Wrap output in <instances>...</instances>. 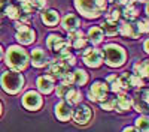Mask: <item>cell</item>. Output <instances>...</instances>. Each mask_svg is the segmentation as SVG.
Wrapping results in <instances>:
<instances>
[{
	"mask_svg": "<svg viewBox=\"0 0 149 132\" xmlns=\"http://www.w3.org/2000/svg\"><path fill=\"white\" fill-rule=\"evenodd\" d=\"M60 17H58V12L54 11V9H48V11H43L42 12V21L49 27H54L55 24L58 23Z\"/></svg>",
	"mask_w": 149,
	"mask_h": 132,
	"instance_id": "2e32d148",
	"label": "cell"
},
{
	"mask_svg": "<svg viewBox=\"0 0 149 132\" xmlns=\"http://www.w3.org/2000/svg\"><path fill=\"white\" fill-rule=\"evenodd\" d=\"M55 116L63 120V122H66V120H69L72 117V108H70V104L69 102H60L57 104L55 107Z\"/></svg>",
	"mask_w": 149,
	"mask_h": 132,
	"instance_id": "4fadbf2b",
	"label": "cell"
},
{
	"mask_svg": "<svg viewBox=\"0 0 149 132\" xmlns=\"http://www.w3.org/2000/svg\"><path fill=\"white\" fill-rule=\"evenodd\" d=\"M15 29H17L18 32H21V30L29 29V26H26V23H22V21H17V23H15Z\"/></svg>",
	"mask_w": 149,
	"mask_h": 132,
	"instance_id": "60d3db41",
	"label": "cell"
},
{
	"mask_svg": "<svg viewBox=\"0 0 149 132\" xmlns=\"http://www.w3.org/2000/svg\"><path fill=\"white\" fill-rule=\"evenodd\" d=\"M72 86H69V84H64V83H61L60 86H57V95L60 96V98H64L66 96V93L69 92V89H70Z\"/></svg>",
	"mask_w": 149,
	"mask_h": 132,
	"instance_id": "4dcf8cb0",
	"label": "cell"
},
{
	"mask_svg": "<svg viewBox=\"0 0 149 132\" xmlns=\"http://www.w3.org/2000/svg\"><path fill=\"white\" fill-rule=\"evenodd\" d=\"M70 42H72V45H73L74 48H78V50H81V48H84V47H85L86 39L84 38V36H79V38L73 39V41H70Z\"/></svg>",
	"mask_w": 149,
	"mask_h": 132,
	"instance_id": "d6a6232c",
	"label": "cell"
},
{
	"mask_svg": "<svg viewBox=\"0 0 149 132\" xmlns=\"http://www.w3.org/2000/svg\"><path fill=\"white\" fill-rule=\"evenodd\" d=\"M61 62H64L67 66H73L74 65V56L73 54H70L69 51H66V53H63V54H60V56H57Z\"/></svg>",
	"mask_w": 149,
	"mask_h": 132,
	"instance_id": "f546056e",
	"label": "cell"
},
{
	"mask_svg": "<svg viewBox=\"0 0 149 132\" xmlns=\"http://www.w3.org/2000/svg\"><path fill=\"white\" fill-rule=\"evenodd\" d=\"M21 9L24 11V14H30L33 11V5H31V0H26V2H21Z\"/></svg>",
	"mask_w": 149,
	"mask_h": 132,
	"instance_id": "d590c367",
	"label": "cell"
},
{
	"mask_svg": "<svg viewBox=\"0 0 149 132\" xmlns=\"http://www.w3.org/2000/svg\"><path fill=\"white\" fill-rule=\"evenodd\" d=\"M102 108L103 110H107V111H110V110H115V99H104L103 102H102Z\"/></svg>",
	"mask_w": 149,
	"mask_h": 132,
	"instance_id": "836d02e7",
	"label": "cell"
},
{
	"mask_svg": "<svg viewBox=\"0 0 149 132\" xmlns=\"http://www.w3.org/2000/svg\"><path fill=\"white\" fill-rule=\"evenodd\" d=\"M118 80H119V83H121L122 90L131 87V74H128V72H124V74H122Z\"/></svg>",
	"mask_w": 149,
	"mask_h": 132,
	"instance_id": "f1b7e54d",
	"label": "cell"
},
{
	"mask_svg": "<svg viewBox=\"0 0 149 132\" xmlns=\"http://www.w3.org/2000/svg\"><path fill=\"white\" fill-rule=\"evenodd\" d=\"M82 59H84V62H85L86 66L97 68V66H100L102 62H103V53L100 50H97V48H88V50H85Z\"/></svg>",
	"mask_w": 149,
	"mask_h": 132,
	"instance_id": "8992f818",
	"label": "cell"
},
{
	"mask_svg": "<svg viewBox=\"0 0 149 132\" xmlns=\"http://www.w3.org/2000/svg\"><path fill=\"white\" fill-rule=\"evenodd\" d=\"M61 38L60 35H49V38H48V41H46V45H48V48H52V45L58 41Z\"/></svg>",
	"mask_w": 149,
	"mask_h": 132,
	"instance_id": "8d00e7d4",
	"label": "cell"
},
{
	"mask_svg": "<svg viewBox=\"0 0 149 132\" xmlns=\"http://www.w3.org/2000/svg\"><path fill=\"white\" fill-rule=\"evenodd\" d=\"M31 5L33 8H37V9H40L46 5V0H31Z\"/></svg>",
	"mask_w": 149,
	"mask_h": 132,
	"instance_id": "ab89813d",
	"label": "cell"
},
{
	"mask_svg": "<svg viewBox=\"0 0 149 132\" xmlns=\"http://www.w3.org/2000/svg\"><path fill=\"white\" fill-rule=\"evenodd\" d=\"M88 39L93 45H97L103 41V30L100 27H91L88 30Z\"/></svg>",
	"mask_w": 149,
	"mask_h": 132,
	"instance_id": "d6986e66",
	"label": "cell"
},
{
	"mask_svg": "<svg viewBox=\"0 0 149 132\" xmlns=\"http://www.w3.org/2000/svg\"><path fill=\"white\" fill-rule=\"evenodd\" d=\"M119 15H121V12H119L118 9H113V11H110L109 14H107V18H106V20H110V21H116V20L119 18Z\"/></svg>",
	"mask_w": 149,
	"mask_h": 132,
	"instance_id": "74e56055",
	"label": "cell"
},
{
	"mask_svg": "<svg viewBox=\"0 0 149 132\" xmlns=\"http://www.w3.org/2000/svg\"><path fill=\"white\" fill-rule=\"evenodd\" d=\"M131 108V99L125 93H119L118 98L115 99V110L118 111H128Z\"/></svg>",
	"mask_w": 149,
	"mask_h": 132,
	"instance_id": "9a60e30c",
	"label": "cell"
},
{
	"mask_svg": "<svg viewBox=\"0 0 149 132\" xmlns=\"http://www.w3.org/2000/svg\"><path fill=\"white\" fill-rule=\"evenodd\" d=\"M61 81H63L64 84H69V86H72L73 84V72H70L69 69L64 72L63 75H61V78H60Z\"/></svg>",
	"mask_w": 149,
	"mask_h": 132,
	"instance_id": "1f68e13d",
	"label": "cell"
},
{
	"mask_svg": "<svg viewBox=\"0 0 149 132\" xmlns=\"http://www.w3.org/2000/svg\"><path fill=\"white\" fill-rule=\"evenodd\" d=\"M109 2L110 3H115V5H124V6H125L130 0H109Z\"/></svg>",
	"mask_w": 149,
	"mask_h": 132,
	"instance_id": "b9f144b4",
	"label": "cell"
},
{
	"mask_svg": "<svg viewBox=\"0 0 149 132\" xmlns=\"http://www.w3.org/2000/svg\"><path fill=\"white\" fill-rule=\"evenodd\" d=\"M3 57V50H2V47H0V59Z\"/></svg>",
	"mask_w": 149,
	"mask_h": 132,
	"instance_id": "f6af8a7d",
	"label": "cell"
},
{
	"mask_svg": "<svg viewBox=\"0 0 149 132\" xmlns=\"http://www.w3.org/2000/svg\"><path fill=\"white\" fill-rule=\"evenodd\" d=\"M102 30H103L107 36H115V35L118 33V26H116V21H110V20L103 21V24H102Z\"/></svg>",
	"mask_w": 149,
	"mask_h": 132,
	"instance_id": "7402d4cb",
	"label": "cell"
},
{
	"mask_svg": "<svg viewBox=\"0 0 149 132\" xmlns=\"http://www.w3.org/2000/svg\"><path fill=\"white\" fill-rule=\"evenodd\" d=\"M88 98L95 102H103L107 98V84L102 81H95L88 90Z\"/></svg>",
	"mask_w": 149,
	"mask_h": 132,
	"instance_id": "5b68a950",
	"label": "cell"
},
{
	"mask_svg": "<svg viewBox=\"0 0 149 132\" xmlns=\"http://www.w3.org/2000/svg\"><path fill=\"white\" fill-rule=\"evenodd\" d=\"M17 39H18L19 44L29 45V44H31V42L34 41V32H33L30 27L26 29V30H21V32L17 33Z\"/></svg>",
	"mask_w": 149,
	"mask_h": 132,
	"instance_id": "ac0fdd59",
	"label": "cell"
},
{
	"mask_svg": "<svg viewBox=\"0 0 149 132\" xmlns=\"http://www.w3.org/2000/svg\"><path fill=\"white\" fill-rule=\"evenodd\" d=\"M18 2H26V0H18Z\"/></svg>",
	"mask_w": 149,
	"mask_h": 132,
	"instance_id": "7dc6e473",
	"label": "cell"
},
{
	"mask_svg": "<svg viewBox=\"0 0 149 132\" xmlns=\"http://www.w3.org/2000/svg\"><path fill=\"white\" fill-rule=\"evenodd\" d=\"M61 26H63L64 30H73V29H79V18L73 14H67L63 21H61Z\"/></svg>",
	"mask_w": 149,
	"mask_h": 132,
	"instance_id": "e0dca14e",
	"label": "cell"
},
{
	"mask_svg": "<svg viewBox=\"0 0 149 132\" xmlns=\"http://www.w3.org/2000/svg\"><path fill=\"white\" fill-rule=\"evenodd\" d=\"M74 6L86 18H98L106 11V0H74Z\"/></svg>",
	"mask_w": 149,
	"mask_h": 132,
	"instance_id": "6da1fadb",
	"label": "cell"
},
{
	"mask_svg": "<svg viewBox=\"0 0 149 132\" xmlns=\"http://www.w3.org/2000/svg\"><path fill=\"white\" fill-rule=\"evenodd\" d=\"M118 32L122 36H125V38H133V39H136V38L140 36V32L137 29V23H133L131 20L121 23L119 27H118Z\"/></svg>",
	"mask_w": 149,
	"mask_h": 132,
	"instance_id": "52a82bcc",
	"label": "cell"
},
{
	"mask_svg": "<svg viewBox=\"0 0 149 132\" xmlns=\"http://www.w3.org/2000/svg\"><path fill=\"white\" fill-rule=\"evenodd\" d=\"M27 62L29 56L21 47H9V50L6 51V65L12 71H22L27 66Z\"/></svg>",
	"mask_w": 149,
	"mask_h": 132,
	"instance_id": "7a4b0ae2",
	"label": "cell"
},
{
	"mask_svg": "<svg viewBox=\"0 0 149 132\" xmlns=\"http://www.w3.org/2000/svg\"><path fill=\"white\" fill-rule=\"evenodd\" d=\"M136 129L139 132H149V123H148V117L143 116V117H139L136 120Z\"/></svg>",
	"mask_w": 149,
	"mask_h": 132,
	"instance_id": "484cf974",
	"label": "cell"
},
{
	"mask_svg": "<svg viewBox=\"0 0 149 132\" xmlns=\"http://www.w3.org/2000/svg\"><path fill=\"white\" fill-rule=\"evenodd\" d=\"M0 84H2V89L6 93L15 95L22 89L24 78L19 74V71H8L2 75V78H0Z\"/></svg>",
	"mask_w": 149,
	"mask_h": 132,
	"instance_id": "3957f363",
	"label": "cell"
},
{
	"mask_svg": "<svg viewBox=\"0 0 149 132\" xmlns=\"http://www.w3.org/2000/svg\"><path fill=\"white\" fill-rule=\"evenodd\" d=\"M67 69H69V66H67L64 62H61V60L57 57L55 60H52V62L49 63V66H48V74H51L52 78H61V75H63Z\"/></svg>",
	"mask_w": 149,
	"mask_h": 132,
	"instance_id": "30bf717a",
	"label": "cell"
},
{
	"mask_svg": "<svg viewBox=\"0 0 149 132\" xmlns=\"http://www.w3.org/2000/svg\"><path fill=\"white\" fill-rule=\"evenodd\" d=\"M0 114H2V104H0Z\"/></svg>",
	"mask_w": 149,
	"mask_h": 132,
	"instance_id": "bcb514c9",
	"label": "cell"
},
{
	"mask_svg": "<svg viewBox=\"0 0 149 132\" xmlns=\"http://www.w3.org/2000/svg\"><path fill=\"white\" fill-rule=\"evenodd\" d=\"M137 2H145V0H137Z\"/></svg>",
	"mask_w": 149,
	"mask_h": 132,
	"instance_id": "c3c4849f",
	"label": "cell"
},
{
	"mask_svg": "<svg viewBox=\"0 0 149 132\" xmlns=\"http://www.w3.org/2000/svg\"><path fill=\"white\" fill-rule=\"evenodd\" d=\"M140 86H143L142 77L136 75V74H131V87H140Z\"/></svg>",
	"mask_w": 149,
	"mask_h": 132,
	"instance_id": "e575fe53",
	"label": "cell"
},
{
	"mask_svg": "<svg viewBox=\"0 0 149 132\" xmlns=\"http://www.w3.org/2000/svg\"><path fill=\"white\" fill-rule=\"evenodd\" d=\"M134 74L136 75H139V77H143L146 78L148 74H149V63H148V60H143V62H137L134 65Z\"/></svg>",
	"mask_w": 149,
	"mask_h": 132,
	"instance_id": "44dd1931",
	"label": "cell"
},
{
	"mask_svg": "<svg viewBox=\"0 0 149 132\" xmlns=\"http://www.w3.org/2000/svg\"><path fill=\"white\" fill-rule=\"evenodd\" d=\"M122 132H139V131L136 129V128H130V126H128V128H125V129H124Z\"/></svg>",
	"mask_w": 149,
	"mask_h": 132,
	"instance_id": "7bdbcfd3",
	"label": "cell"
},
{
	"mask_svg": "<svg viewBox=\"0 0 149 132\" xmlns=\"http://www.w3.org/2000/svg\"><path fill=\"white\" fill-rule=\"evenodd\" d=\"M102 53L106 65H109L110 68H118L125 62V51L116 44H107Z\"/></svg>",
	"mask_w": 149,
	"mask_h": 132,
	"instance_id": "277c9868",
	"label": "cell"
},
{
	"mask_svg": "<svg viewBox=\"0 0 149 132\" xmlns=\"http://www.w3.org/2000/svg\"><path fill=\"white\" fill-rule=\"evenodd\" d=\"M86 81H88V75H86L85 71L76 69L73 72V84H76V86H84Z\"/></svg>",
	"mask_w": 149,
	"mask_h": 132,
	"instance_id": "d4e9b609",
	"label": "cell"
},
{
	"mask_svg": "<svg viewBox=\"0 0 149 132\" xmlns=\"http://www.w3.org/2000/svg\"><path fill=\"white\" fill-rule=\"evenodd\" d=\"M22 105L27 108V110H37L42 105V98L39 93L36 92H27L22 98Z\"/></svg>",
	"mask_w": 149,
	"mask_h": 132,
	"instance_id": "ba28073f",
	"label": "cell"
},
{
	"mask_svg": "<svg viewBox=\"0 0 149 132\" xmlns=\"http://www.w3.org/2000/svg\"><path fill=\"white\" fill-rule=\"evenodd\" d=\"M148 45H149V42H148V39H146V41H145V44H143V48H145V51H146V53L149 51V50H148Z\"/></svg>",
	"mask_w": 149,
	"mask_h": 132,
	"instance_id": "ee69618b",
	"label": "cell"
},
{
	"mask_svg": "<svg viewBox=\"0 0 149 132\" xmlns=\"http://www.w3.org/2000/svg\"><path fill=\"white\" fill-rule=\"evenodd\" d=\"M137 29H139L140 33H146L148 32V21L146 20L145 21H139L137 23Z\"/></svg>",
	"mask_w": 149,
	"mask_h": 132,
	"instance_id": "f35d334b",
	"label": "cell"
},
{
	"mask_svg": "<svg viewBox=\"0 0 149 132\" xmlns=\"http://www.w3.org/2000/svg\"><path fill=\"white\" fill-rule=\"evenodd\" d=\"M107 83L110 84V90H112V92L119 93V92L122 90L121 83H119V80L116 78V75H110V77H107Z\"/></svg>",
	"mask_w": 149,
	"mask_h": 132,
	"instance_id": "83f0119b",
	"label": "cell"
},
{
	"mask_svg": "<svg viewBox=\"0 0 149 132\" xmlns=\"http://www.w3.org/2000/svg\"><path fill=\"white\" fill-rule=\"evenodd\" d=\"M81 98H82L81 90H79V89H73V87H70L69 92H67L66 96H64V99H66L69 104H78V102H81Z\"/></svg>",
	"mask_w": 149,
	"mask_h": 132,
	"instance_id": "ffe728a7",
	"label": "cell"
},
{
	"mask_svg": "<svg viewBox=\"0 0 149 132\" xmlns=\"http://www.w3.org/2000/svg\"><path fill=\"white\" fill-rule=\"evenodd\" d=\"M122 14H124V17H125L127 20H131V21H133L134 18H137L139 11H137V8H136L131 2H128V3L125 5V8H124Z\"/></svg>",
	"mask_w": 149,
	"mask_h": 132,
	"instance_id": "603a6c76",
	"label": "cell"
},
{
	"mask_svg": "<svg viewBox=\"0 0 149 132\" xmlns=\"http://www.w3.org/2000/svg\"><path fill=\"white\" fill-rule=\"evenodd\" d=\"M31 63L36 68H42L45 65H48V56L45 54V51L42 48H36L31 53Z\"/></svg>",
	"mask_w": 149,
	"mask_h": 132,
	"instance_id": "7c38bea8",
	"label": "cell"
},
{
	"mask_svg": "<svg viewBox=\"0 0 149 132\" xmlns=\"http://www.w3.org/2000/svg\"><path fill=\"white\" fill-rule=\"evenodd\" d=\"M73 119L78 125H85L88 123V120L91 119V110L86 105H78L73 111Z\"/></svg>",
	"mask_w": 149,
	"mask_h": 132,
	"instance_id": "9c48e42d",
	"label": "cell"
},
{
	"mask_svg": "<svg viewBox=\"0 0 149 132\" xmlns=\"http://www.w3.org/2000/svg\"><path fill=\"white\" fill-rule=\"evenodd\" d=\"M51 50H52V51H55V53H57V56H60V54H63V53L69 51V41H66V39H63V38H60V39L52 45Z\"/></svg>",
	"mask_w": 149,
	"mask_h": 132,
	"instance_id": "cb8c5ba5",
	"label": "cell"
},
{
	"mask_svg": "<svg viewBox=\"0 0 149 132\" xmlns=\"http://www.w3.org/2000/svg\"><path fill=\"white\" fill-rule=\"evenodd\" d=\"M37 89L42 93H51L54 89V78L51 75H42L37 78Z\"/></svg>",
	"mask_w": 149,
	"mask_h": 132,
	"instance_id": "8fae6325",
	"label": "cell"
},
{
	"mask_svg": "<svg viewBox=\"0 0 149 132\" xmlns=\"http://www.w3.org/2000/svg\"><path fill=\"white\" fill-rule=\"evenodd\" d=\"M148 90H143L142 95L137 93L134 96V107L139 113H146L148 111Z\"/></svg>",
	"mask_w": 149,
	"mask_h": 132,
	"instance_id": "5bb4252c",
	"label": "cell"
},
{
	"mask_svg": "<svg viewBox=\"0 0 149 132\" xmlns=\"http://www.w3.org/2000/svg\"><path fill=\"white\" fill-rule=\"evenodd\" d=\"M5 14H6V17H9V18H12V20H17V18L21 17L19 9H18L17 6H14V5H8V6L5 8Z\"/></svg>",
	"mask_w": 149,
	"mask_h": 132,
	"instance_id": "4316f807",
	"label": "cell"
}]
</instances>
